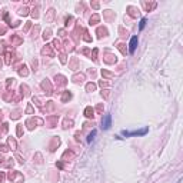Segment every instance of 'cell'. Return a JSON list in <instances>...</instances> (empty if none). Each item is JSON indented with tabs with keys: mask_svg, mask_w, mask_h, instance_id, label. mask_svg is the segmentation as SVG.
I'll list each match as a JSON object with an SVG mask.
<instances>
[{
	"mask_svg": "<svg viewBox=\"0 0 183 183\" xmlns=\"http://www.w3.org/2000/svg\"><path fill=\"white\" fill-rule=\"evenodd\" d=\"M148 132H149V129L146 127V129L139 130V132H137V130H136V132H126V130H123V132H122V134H123V136H126V137H132V136H145Z\"/></svg>",
	"mask_w": 183,
	"mask_h": 183,
	"instance_id": "1",
	"label": "cell"
},
{
	"mask_svg": "<svg viewBox=\"0 0 183 183\" xmlns=\"http://www.w3.org/2000/svg\"><path fill=\"white\" fill-rule=\"evenodd\" d=\"M110 126H112V116H110V115H106L104 119L102 120V127L104 130H107V129H110Z\"/></svg>",
	"mask_w": 183,
	"mask_h": 183,
	"instance_id": "2",
	"label": "cell"
},
{
	"mask_svg": "<svg viewBox=\"0 0 183 183\" xmlns=\"http://www.w3.org/2000/svg\"><path fill=\"white\" fill-rule=\"evenodd\" d=\"M136 47H137V36H133L132 40H130V45H129V52L130 53H134Z\"/></svg>",
	"mask_w": 183,
	"mask_h": 183,
	"instance_id": "3",
	"label": "cell"
},
{
	"mask_svg": "<svg viewBox=\"0 0 183 183\" xmlns=\"http://www.w3.org/2000/svg\"><path fill=\"white\" fill-rule=\"evenodd\" d=\"M94 136H96V130H93V132H92V133L89 134V137H87V142L92 143V140L94 139Z\"/></svg>",
	"mask_w": 183,
	"mask_h": 183,
	"instance_id": "4",
	"label": "cell"
},
{
	"mask_svg": "<svg viewBox=\"0 0 183 183\" xmlns=\"http://www.w3.org/2000/svg\"><path fill=\"white\" fill-rule=\"evenodd\" d=\"M145 26H146V19H142V20H140V24H139V29H140V30H143V29H145Z\"/></svg>",
	"mask_w": 183,
	"mask_h": 183,
	"instance_id": "5",
	"label": "cell"
},
{
	"mask_svg": "<svg viewBox=\"0 0 183 183\" xmlns=\"http://www.w3.org/2000/svg\"><path fill=\"white\" fill-rule=\"evenodd\" d=\"M86 116H93V112H92V110H90V109H87V110H86Z\"/></svg>",
	"mask_w": 183,
	"mask_h": 183,
	"instance_id": "6",
	"label": "cell"
}]
</instances>
